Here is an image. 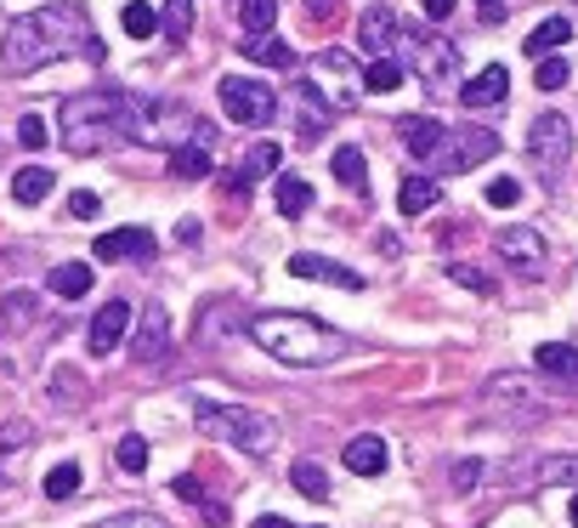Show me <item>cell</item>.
<instances>
[{"mask_svg": "<svg viewBox=\"0 0 578 528\" xmlns=\"http://www.w3.org/2000/svg\"><path fill=\"white\" fill-rule=\"evenodd\" d=\"M476 12H483V23H505V0H476Z\"/></svg>", "mask_w": 578, "mask_h": 528, "instance_id": "cell-50", "label": "cell"}, {"mask_svg": "<svg viewBox=\"0 0 578 528\" xmlns=\"http://www.w3.org/2000/svg\"><path fill=\"white\" fill-rule=\"evenodd\" d=\"M216 97H222L227 120H233V125H245V131H261V125H272V120H279V91H272L267 80L227 75V80L216 86Z\"/></svg>", "mask_w": 578, "mask_h": 528, "instance_id": "cell-6", "label": "cell"}, {"mask_svg": "<svg viewBox=\"0 0 578 528\" xmlns=\"http://www.w3.org/2000/svg\"><path fill=\"white\" fill-rule=\"evenodd\" d=\"M397 46L415 52L420 75H426L431 86H442V80H454V75H460V52L442 41V35H431V29H403V41H397Z\"/></svg>", "mask_w": 578, "mask_h": 528, "instance_id": "cell-9", "label": "cell"}, {"mask_svg": "<svg viewBox=\"0 0 578 528\" xmlns=\"http://www.w3.org/2000/svg\"><path fill=\"white\" fill-rule=\"evenodd\" d=\"M18 143H23V148H46V120H41V114H23V120H18Z\"/></svg>", "mask_w": 578, "mask_h": 528, "instance_id": "cell-44", "label": "cell"}, {"mask_svg": "<svg viewBox=\"0 0 578 528\" xmlns=\"http://www.w3.org/2000/svg\"><path fill=\"white\" fill-rule=\"evenodd\" d=\"M290 273L295 279H318V284H335V290H363V279L352 268H340L329 256H313V250H295L290 256Z\"/></svg>", "mask_w": 578, "mask_h": 528, "instance_id": "cell-17", "label": "cell"}, {"mask_svg": "<svg viewBox=\"0 0 578 528\" xmlns=\"http://www.w3.org/2000/svg\"><path fill=\"white\" fill-rule=\"evenodd\" d=\"M437 193H442V188H437L431 177H403V188H397V211H403V216H426V211L437 205Z\"/></svg>", "mask_w": 578, "mask_h": 528, "instance_id": "cell-25", "label": "cell"}, {"mask_svg": "<svg viewBox=\"0 0 578 528\" xmlns=\"http://www.w3.org/2000/svg\"><path fill=\"white\" fill-rule=\"evenodd\" d=\"M442 137H449V125L431 120V114H408L403 120V143H408V159H420V165H437L442 154Z\"/></svg>", "mask_w": 578, "mask_h": 528, "instance_id": "cell-16", "label": "cell"}, {"mask_svg": "<svg viewBox=\"0 0 578 528\" xmlns=\"http://www.w3.org/2000/svg\"><path fill=\"white\" fill-rule=\"evenodd\" d=\"M75 381H80L75 370H57V375H52V398H57V404H75V398H80Z\"/></svg>", "mask_w": 578, "mask_h": 528, "instance_id": "cell-46", "label": "cell"}, {"mask_svg": "<svg viewBox=\"0 0 578 528\" xmlns=\"http://www.w3.org/2000/svg\"><path fill=\"white\" fill-rule=\"evenodd\" d=\"M279 211H284V216H306V211H313V182L279 177Z\"/></svg>", "mask_w": 578, "mask_h": 528, "instance_id": "cell-33", "label": "cell"}, {"mask_svg": "<svg viewBox=\"0 0 578 528\" xmlns=\"http://www.w3.org/2000/svg\"><path fill=\"white\" fill-rule=\"evenodd\" d=\"M533 80H539V91H562V86L573 80V69H567L562 57H539V63H533Z\"/></svg>", "mask_w": 578, "mask_h": 528, "instance_id": "cell-39", "label": "cell"}, {"mask_svg": "<svg viewBox=\"0 0 578 528\" xmlns=\"http://www.w3.org/2000/svg\"><path fill=\"white\" fill-rule=\"evenodd\" d=\"M170 352V313L159 302L143 307V324H136V341H131V358L136 364H159V358Z\"/></svg>", "mask_w": 578, "mask_h": 528, "instance_id": "cell-12", "label": "cell"}, {"mask_svg": "<svg viewBox=\"0 0 578 528\" xmlns=\"http://www.w3.org/2000/svg\"><path fill=\"white\" fill-rule=\"evenodd\" d=\"M75 494H80V467L63 460V467L46 472V501H75Z\"/></svg>", "mask_w": 578, "mask_h": 528, "instance_id": "cell-35", "label": "cell"}, {"mask_svg": "<svg viewBox=\"0 0 578 528\" xmlns=\"http://www.w3.org/2000/svg\"><path fill=\"white\" fill-rule=\"evenodd\" d=\"M290 103H295V125H301V137H324L335 109H329V97L313 86V80H295L290 86Z\"/></svg>", "mask_w": 578, "mask_h": 528, "instance_id": "cell-14", "label": "cell"}, {"mask_svg": "<svg viewBox=\"0 0 578 528\" xmlns=\"http://www.w3.org/2000/svg\"><path fill=\"white\" fill-rule=\"evenodd\" d=\"M449 279H454V284H465V290H476V295H488V290H494V279H488L483 268H471V261H454Z\"/></svg>", "mask_w": 578, "mask_h": 528, "instance_id": "cell-42", "label": "cell"}, {"mask_svg": "<svg viewBox=\"0 0 578 528\" xmlns=\"http://www.w3.org/2000/svg\"><path fill=\"white\" fill-rule=\"evenodd\" d=\"M483 200H488L494 211H510V205H522V182H517V177H494Z\"/></svg>", "mask_w": 578, "mask_h": 528, "instance_id": "cell-40", "label": "cell"}, {"mask_svg": "<svg viewBox=\"0 0 578 528\" xmlns=\"http://www.w3.org/2000/svg\"><path fill=\"white\" fill-rule=\"evenodd\" d=\"M114 460H120V472H148V438H136V432H125L120 438V449H114Z\"/></svg>", "mask_w": 578, "mask_h": 528, "instance_id": "cell-38", "label": "cell"}, {"mask_svg": "<svg viewBox=\"0 0 578 528\" xmlns=\"http://www.w3.org/2000/svg\"><path fill=\"white\" fill-rule=\"evenodd\" d=\"M250 341L295 370H318V364H335V358L352 352V336H340L335 324H324L313 313H256Z\"/></svg>", "mask_w": 578, "mask_h": 528, "instance_id": "cell-2", "label": "cell"}, {"mask_svg": "<svg viewBox=\"0 0 578 528\" xmlns=\"http://www.w3.org/2000/svg\"><path fill=\"white\" fill-rule=\"evenodd\" d=\"M125 336H131V302H102L97 318H91V329H86L91 352H97V358H109Z\"/></svg>", "mask_w": 578, "mask_h": 528, "instance_id": "cell-13", "label": "cell"}, {"mask_svg": "<svg viewBox=\"0 0 578 528\" xmlns=\"http://www.w3.org/2000/svg\"><path fill=\"white\" fill-rule=\"evenodd\" d=\"M567 41H573V23H567V18H544V23L533 29V35H528L522 46H528V57H544V52L567 46Z\"/></svg>", "mask_w": 578, "mask_h": 528, "instance_id": "cell-26", "label": "cell"}, {"mask_svg": "<svg viewBox=\"0 0 578 528\" xmlns=\"http://www.w3.org/2000/svg\"><path fill=\"white\" fill-rule=\"evenodd\" d=\"M483 409H494V415H544V398H539V386L528 375L505 370V375H494L483 386Z\"/></svg>", "mask_w": 578, "mask_h": 528, "instance_id": "cell-10", "label": "cell"}, {"mask_svg": "<svg viewBox=\"0 0 578 528\" xmlns=\"http://www.w3.org/2000/svg\"><path fill=\"white\" fill-rule=\"evenodd\" d=\"M159 29H165V35L182 46V41L193 35V0H165V12H159Z\"/></svg>", "mask_w": 578, "mask_h": 528, "instance_id": "cell-32", "label": "cell"}, {"mask_svg": "<svg viewBox=\"0 0 578 528\" xmlns=\"http://www.w3.org/2000/svg\"><path fill=\"white\" fill-rule=\"evenodd\" d=\"M528 159L539 165L544 182H562L567 159H573V125H567V114L544 109V114L533 120V131H528Z\"/></svg>", "mask_w": 578, "mask_h": 528, "instance_id": "cell-7", "label": "cell"}, {"mask_svg": "<svg viewBox=\"0 0 578 528\" xmlns=\"http://www.w3.org/2000/svg\"><path fill=\"white\" fill-rule=\"evenodd\" d=\"M510 97V75H505V63H488L476 80H465V91H460V103L465 109H499Z\"/></svg>", "mask_w": 578, "mask_h": 528, "instance_id": "cell-19", "label": "cell"}, {"mask_svg": "<svg viewBox=\"0 0 578 528\" xmlns=\"http://www.w3.org/2000/svg\"><path fill=\"white\" fill-rule=\"evenodd\" d=\"M159 245L148 227H114V234L97 239V261H148Z\"/></svg>", "mask_w": 578, "mask_h": 528, "instance_id": "cell-15", "label": "cell"}, {"mask_svg": "<svg viewBox=\"0 0 578 528\" xmlns=\"http://www.w3.org/2000/svg\"><path fill=\"white\" fill-rule=\"evenodd\" d=\"M238 23H245L250 35H272V23H279V0H238Z\"/></svg>", "mask_w": 578, "mask_h": 528, "instance_id": "cell-31", "label": "cell"}, {"mask_svg": "<svg viewBox=\"0 0 578 528\" xmlns=\"http://www.w3.org/2000/svg\"><path fill=\"white\" fill-rule=\"evenodd\" d=\"M488 154H499V137H494V131H488V125H460V131H449V137H442L437 171L465 177V171H476Z\"/></svg>", "mask_w": 578, "mask_h": 528, "instance_id": "cell-8", "label": "cell"}, {"mask_svg": "<svg viewBox=\"0 0 578 528\" xmlns=\"http://www.w3.org/2000/svg\"><path fill=\"white\" fill-rule=\"evenodd\" d=\"M91 528H170V523L154 517V512H120V517H102V523H91Z\"/></svg>", "mask_w": 578, "mask_h": 528, "instance_id": "cell-41", "label": "cell"}, {"mask_svg": "<svg viewBox=\"0 0 578 528\" xmlns=\"http://www.w3.org/2000/svg\"><path fill=\"white\" fill-rule=\"evenodd\" d=\"M120 23H125V35H131V41L159 35V12H154V7H143V0H131V7L120 12Z\"/></svg>", "mask_w": 578, "mask_h": 528, "instance_id": "cell-34", "label": "cell"}, {"mask_svg": "<svg viewBox=\"0 0 578 528\" xmlns=\"http://www.w3.org/2000/svg\"><path fill=\"white\" fill-rule=\"evenodd\" d=\"M290 483L306 494V501H329V478H324L318 460H295V467H290Z\"/></svg>", "mask_w": 578, "mask_h": 528, "instance_id": "cell-30", "label": "cell"}, {"mask_svg": "<svg viewBox=\"0 0 578 528\" xmlns=\"http://www.w3.org/2000/svg\"><path fill=\"white\" fill-rule=\"evenodd\" d=\"M420 7H426V18H454V7H460V0H420Z\"/></svg>", "mask_w": 578, "mask_h": 528, "instance_id": "cell-49", "label": "cell"}, {"mask_svg": "<svg viewBox=\"0 0 578 528\" xmlns=\"http://www.w3.org/2000/svg\"><path fill=\"white\" fill-rule=\"evenodd\" d=\"M250 528H295V523H284V517H256Z\"/></svg>", "mask_w": 578, "mask_h": 528, "instance_id": "cell-53", "label": "cell"}, {"mask_svg": "<svg viewBox=\"0 0 578 528\" xmlns=\"http://www.w3.org/2000/svg\"><path fill=\"white\" fill-rule=\"evenodd\" d=\"M245 52L250 63H267V69H295V52H290V41H279V35H245Z\"/></svg>", "mask_w": 578, "mask_h": 528, "instance_id": "cell-23", "label": "cell"}, {"mask_svg": "<svg viewBox=\"0 0 578 528\" xmlns=\"http://www.w3.org/2000/svg\"><path fill=\"white\" fill-rule=\"evenodd\" d=\"M358 41H363V52L386 57V52L403 41V23H397V12H386V7H369V12L358 18Z\"/></svg>", "mask_w": 578, "mask_h": 528, "instance_id": "cell-18", "label": "cell"}, {"mask_svg": "<svg viewBox=\"0 0 578 528\" xmlns=\"http://www.w3.org/2000/svg\"><path fill=\"white\" fill-rule=\"evenodd\" d=\"M340 460H347V467H352L358 478H381V472H386V443L374 438V432H358V438H347Z\"/></svg>", "mask_w": 578, "mask_h": 528, "instance_id": "cell-20", "label": "cell"}, {"mask_svg": "<svg viewBox=\"0 0 578 528\" xmlns=\"http://www.w3.org/2000/svg\"><path fill=\"white\" fill-rule=\"evenodd\" d=\"M318 63H324V69H335V75H347V69H352V52L329 46V52H318Z\"/></svg>", "mask_w": 578, "mask_h": 528, "instance_id": "cell-48", "label": "cell"}, {"mask_svg": "<svg viewBox=\"0 0 578 528\" xmlns=\"http://www.w3.org/2000/svg\"><path fill=\"white\" fill-rule=\"evenodd\" d=\"M533 364H539V375L578 381V347H567V341H544V347L533 352Z\"/></svg>", "mask_w": 578, "mask_h": 528, "instance_id": "cell-22", "label": "cell"}, {"mask_svg": "<svg viewBox=\"0 0 578 528\" xmlns=\"http://www.w3.org/2000/svg\"><path fill=\"white\" fill-rule=\"evenodd\" d=\"M211 171H216L211 148H177V154H170V177H182V182H199V177H211Z\"/></svg>", "mask_w": 578, "mask_h": 528, "instance_id": "cell-29", "label": "cell"}, {"mask_svg": "<svg viewBox=\"0 0 578 528\" xmlns=\"http://www.w3.org/2000/svg\"><path fill=\"white\" fill-rule=\"evenodd\" d=\"M483 472H488L483 460H460V467H454V494H471L476 483H483Z\"/></svg>", "mask_w": 578, "mask_h": 528, "instance_id": "cell-45", "label": "cell"}, {"mask_svg": "<svg viewBox=\"0 0 578 528\" xmlns=\"http://www.w3.org/2000/svg\"><path fill=\"white\" fill-rule=\"evenodd\" d=\"M125 143L143 148H216V131L204 125L193 109L165 103V97H131L125 103Z\"/></svg>", "mask_w": 578, "mask_h": 528, "instance_id": "cell-4", "label": "cell"}, {"mask_svg": "<svg viewBox=\"0 0 578 528\" xmlns=\"http://www.w3.org/2000/svg\"><path fill=\"white\" fill-rule=\"evenodd\" d=\"M91 261H57V268L46 273V290L57 295V302H80V295L91 290Z\"/></svg>", "mask_w": 578, "mask_h": 528, "instance_id": "cell-21", "label": "cell"}, {"mask_svg": "<svg viewBox=\"0 0 578 528\" xmlns=\"http://www.w3.org/2000/svg\"><path fill=\"white\" fill-rule=\"evenodd\" d=\"M567 523H573V528H578V494H573V506H567Z\"/></svg>", "mask_w": 578, "mask_h": 528, "instance_id": "cell-54", "label": "cell"}, {"mask_svg": "<svg viewBox=\"0 0 578 528\" xmlns=\"http://www.w3.org/2000/svg\"><path fill=\"white\" fill-rule=\"evenodd\" d=\"M97 211H102V200H97L91 188H75V193H68V216H75V222H91Z\"/></svg>", "mask_w": 578, "mask_h": 528, "instance_id": "cell-43", "label": "cell"}, {"mask_svg": "<svg viewBox=\"0 0 578 528\" xmlns=\"http://www.w3.org/2000/svg\"><path fill=\"white\" fill-rule=\"evenodd\" d=\"M29 313H34V302H29V295H7V329L29 324Z\"/></svg>", "mask_w": 578, "mask_h": 528, "instance_id": "cell-47", "label": "cell"}, {"mask_svg": "<svg viewBox=\"0 0 578 528\" xmlns=\"http://www.w3.org/2000/svg\"><path fill=\"white\" fill-rule=\"evenodd\" d=\"M193 420H199V432H211L245 454H272V443H279V420L256 415L245 404H193Z\"/></svg>", "mask_w": 578, "mask_h": 528, "instance_id": "cell-5", "label": "cell"}, {"mask_svg": "<svg viewBox=\"0 0 578 528\" xmlns=\"http://www.w3.org/2000/svg\"><path fill=\"white\" fill-rule=\"evenodd\" d=\"M329 12H335V0H306V18L313 23H329Z\"/></svg>", "mask_w": 578, "mask_h": 528, "instance_id": "cell-51", "label": "cell"}, {"mask_svg": "<svg viewBox=\"0 0 578 528\" xmlns=\"http://www.w3.org/2000/svg\"><path fill=\"white\" fill-rule=\"evenodd\" d=\"M533 478H539V483H567V478H578V454H544V460H533Z\"/></svg>", "mask_w": 578, "mask_h": 528, "instance_id": "cell-37", "label": "cell"}, {"mask_svg": "<svg viewBox=\"0 0 578 528\" xmlns=\"http://www.w3.org/2000/svg\"><path fill=\"white\" fill-rule=\"evenodd\" d=\"M52 188H57V177L46 171V165H23V171L12 177V200H18V205H41Z\"/></svg>", "mask_w": 578, "mask_h": 528, "instance_id": "cell-24", "label": "cell"}, {"mask_svg": "<svg viewBox=\"0 0 578 528\" xmlns=\"http://www.w3.org/2000/svg\"><path fill=\"white\" fill-rule=\"evenodd\" d=\"M279 165H284V148L267 137V143H250V148H245V165H238V171H245V177L256 182V177H272Z\"/></svg>", "mask_w": 578, "mask_h": 528, "instance_id": "cell-28", "label": "cell"}, {"mask_svg": "<svg viewBox=\"0 0 578 528\" xmlns=\"http://www.w3.org/2000/svg\"><path fill=\"white\" fill-rule=\"evenodd\" d=\"M57 57H91V63H102V41H97L86 7H75V0L23 12L7 29V41H0V69H7V75H34V69H46V63H57Z\"/></svg>", "mask_w": 578, "mask_h": 528, "instance_id": "cell-1", "label": "cell"}, {"mask_svg": "<svg viewBox=\"0 0 578 528\" xmlns=\"http://www.w3.org/2000/svg\"><path fill=\"white\" fill-rule=\"evenodd\" d=\"M177 494H182V501H204V488H199V478H177Z\"/></svg>", "mask_w": 578, "mask_h": 528, "instance_id": "cell-52", "label": "cell"}, {"mask_svg": "<svg viewBox=\"0 0 578 528\" xmlns=\"http://www.w3.org/2000/svg\"><path fill=\"white\" fill-rule=\"evenodd\" d=\"M363 86L374 91V97H386V91H397L403 86V63H386V57H374L369 69H363Z\"/></svg>", "mask_w": 578, "mask_h": 528, "instance_id": "cell-36", "label": "cell"}, {"mask_svg": "<svg viewBox=\"0 0 578 528\" xmlns=\"http://www.w3.org/2000/svg\"><path fill=\"white\" fill-rule=\"evenodd\" d=\"M494 250L505 256V268L517 279H539L544 273V234L539 227H505V234L494 239Z\"/></svg>", "mask_w": 578, "mask_h": 528, "instance_id": "cell-11", "label": "cell"}, {"mask_svg": "<svg viewBox=\"0 0 578 528\" xmlns=\"http://www.w3.org/2000/svg\"><path fill=\"white\" fill-rule=\"evenodd\" d=\"M125 103H131V91H80V97H68L63 114H57V137L68 154H102V148H114L125 143Z\"/></svg>", "mask_w": 578, "mask_h": 528, "instance_id": "cell-3", "label": "cell"}, {"mask_svg": "<svg viewBox=\"0 0 578 528\" xmlns=\"http://www.w3.org/2000/svg\"><path fill=\"white\" fill-rule=\"evenodd\" d=\"M329 165H335V182H340V188H358V193L369 188V165H363V154H358L352 143H347V148H335Z\"/></svg>", "mask_w": 578, "mask_h": 528, "instance_id": "cell-27", "label": "cell"}]
</instances>
